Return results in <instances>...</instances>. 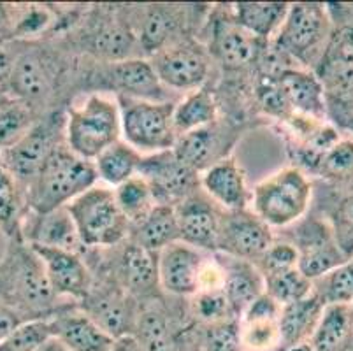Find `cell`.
I'll return each instance as SVG.
<instances>
[{
	"label": "cell",
	"instance_id": "603a6c76",
	"mask_svg": "<svg viewBox=\"0 0 353 351\" xmlns=\"http://www.w3.org/2000/svg\"><path fill=\"white\" fill-rule=\"evenodd\" d=\"M83 37H85L86 51L92 57L99 58L102 63L120 62L143 54L139 41L128 23L127 14L105 16L104 19L92 25Z\"/></svg>",
	"mask_w": 353,
	"mask_h": 351
},
{
	"label": "cell",
	"instance_id": "680465c9",
	"mask_svg": "<svg viewBox=\"0 0 353 351\" xmlns=\"http://www.w3.org/2000/svg\"><path fill=\"white\" fill-rule=\"evenodd\" d=\"M0 95H4V93H2V92H0Z\"/></svg>",
	"mask_w": 353,
	"mask_h": 351
},
{
	"label": "cell",
	"instance_id": "ee69618b",
	"mask_svg": "<svg viewBox=\"0 0 353 351\" xmlns=\"http://www.w3.org/2000/svg\"><path fill=\"white\" fill-rule=\"evenodd\" d=\"M199 346L202 351H245L241 343L239 320H223L206 325Z\"/></svg>",
	"mask_w": 353,
	"mask_h": 351
},
{
	"label": "cell",
	"instance_id": "ffe728a7",
	"mask_svg": "<svg viewBox=\"0 0 353 351\" xmlns=\"http://www.w3.org/2000/svg\"><path fill=\"white\" fill-rule=\"evenodd\" d=\"M236 132L229 123L216 120L206 127L179 135L172 146V153L185 166L202 174L213 163L229 157Z\"/></svg>",
	"mask_w": 353,
	"mask_h": 351
},
{
	"label": "cell",
	"instance_id": "4316f807",
	"mask_svg": "<svg viewBox=\"0 0 353 351\" xmlns=\"http://www.w3.org/2000/svg\"><path fill=\"white\" fill-rule=\"evenodd\" d=\"M201 190L223 211H243L252 205V190L245 172L230 157L201 174Z\"/></svg>",
	"mask_w": 353,
	"mask_h": 351
},
{
	"label": "cell",
	"instance_id": "f6af8a7d",
	"mask_svg": "<svg viewBox=\"0 0 353 351\" xmlns=\"http://www.w3.org/2000/svg\"><path fill=\"white\" fill-rule=\"evenodd\" d=\"M299 263V253L297 248L288 241H272L271 246L265 250V253L255 262L256 269L262 272L264 278L285 270L297 269Z\"/></svg>",
	"mask_w": 353,
	"mask_h": 351
},
{
	"label": "cell",
	"instance_id": "60d3db41",
	"mask_svg": "<svg viewBox=\"0 0 353 351\" xmlns=\"http://www.w3.org/2000/svg\"><path fill=\"white\" fill-rule=\"evenodd\" d=\"M265 294L271 295L280 305L292 304L306 299L313 292V281L306 278L299 269H290L264 278Z\"/></svg>",
	"mask_w": 353,
	"mask_h": 351
},
{
	"label": "cell",
	"instance_id": "2e32d148",
	"mask_svg": "<svg viewBox=\"0 0 353 351\" xmlns=\"http://www.w3.org/2000/svg\"><path fill=\"white\" fill-rule=\"evenodd\" d=\"M97 77L104 83V88L113 90L117 97L153 102H172L167 88L160 83L152 62L144 57L102 63L99 67Z\"/></svg>",
	"mask_w": 353,
	"mask_h": 351
},
{
	"label": "cell",
	"instance_id": "f546056e",
	"mask_svg": "<svg viewBox=\"0 0 353 351\" xmlns=\"http://www.w3.org/2000/svg\"><path fill=\"white\" fill-rule=\"evenodd\" d=\"M134 339L143 351H178L176 330L169 313L155 301L139 305Z\"/></svg>",
	"mask_w": 353,
	"mask_h": 351
},
{
	"label": "cell",
	"instance_id": "f5cc1de1",
	"mask_svg": "<svg viewBox=\"0 0 353 351\" xmlns=\"http://www.w3.org/2000/svg\"><path fill=\"white\" fill-rule=\"evenodd\" d=\"M111 351H143V350H141V346L137 344V341L134 339V336H127L114 341Z\"/></svg>",
	"mask_w": 353,
	"mask_h": 351
},
{
	"label": "cell",
	"instance_id": "7bdbcfd3",
	"mask_svg": "<svg viewBox=\"0 0 353 351\" xmlns=\"http://www.w3.org/2000/svg\"><path fill=\"white\" fill-rule=\"evenodd\" d=\"M316 172L334 181L353 179V141L345 139L334 144L320 160Z\"/></svg>",
	"mask_w": 353,
	"mask_h": 351
},
{
	"label": "cell",
	"instance_id": "f35d334b",
	"mask_svg": "<svg viewBox=\"0 0 353 351\" xmlns=\"http://www.w3.org/2000/svg\"><path fill=\"white\" fill-rule=\"evenodd\" d=\"M117 204L130 227L141 223L157 205L152 188L139 174L113 190Z\"/></svg>",
	"mask_w": 353,
	"mask_h": 351
},
{
	"label": "cell",
	"instance_id": "6f0895ef",
	"mask_svg": "<svg viewBox=\"0 0 353 351\" xmlns=\"http://www.w3.org/2000/svg\"><path fill=\"white\" fill-rule=\"evenodd\" d=\"M187 351H202V350H201V346H199V344H197V346L190 348V350H187Z\"/></svg>",
	"mask_w": 353,
	"mask_h": 351
},
{
	"label": "cell",
	"instance_id": "d6986e66",
	"mask_svg": "<svg viewBox=\"0 0 353 351\" xmlns=\"http://www.w3.org/2000/svg\"><path fill=\"white\" fill-rule=\"evenodd\" d=\"M223 212L202 190L192 193L187 201L176 205L179 241L201 251L216 253Z\"/></svg>",
	"mask_w": 353,
	"mask_h": 351
},
{
	"label": "cell",
	"instance_id": "277c9868",
	"mask_svg": "<svg viewBox=\"0 0 353 351\" xmlns=\"http://www.w3.org/2000/svg\"><path fill=\"white\" fill-rule=\"evenodd\" d=\"M67 211L85 250H111L130 236V223L109 186L97 183L74 199Z\"/></svg>",
	"mask_w": 353,
	"mask_h": 351
},
{
	"label": "cell",
	"instance_id": "5b68a950",
	"mask_svg": "<svg viewBox=\"0 0 353 351\" xmlns=\"http://www.w3.org/2000/svg\"><path fill=\"white\" fill-rule=\"evenodd\" d=\"M313 186L299 167H283L269 174L252 190V211L271 228L299 223L307 212Z\"/></svg>",
	"mask_w": 353,
	"mask_h": 351
},
{
	"label": "cell",
	"instance_id": "d4e9b609",
	"mask_svg": "<svg viewBox=\"0 0 353 351\" xmlns=\"http://www.w3.org/2000/svg\"><path fill=\"white\" fill-rule=\"evenodd\" d=\"M285 102L295 116L322 121L327 116V95L313 70L287 67L274 76Z\"/></svg>",
	"mask_w": 353,
	"mask_h": 351
},
{
	"label": "cell",
	"instance_id": "d590c367",
	"mask_svg": "<svg viewBox=\"0 0 353 351\" xmlns=\"http://www.w3.org/2000/svg\"><path fill=\"white\" fill-rule=\"evenodd\" d=\"M27 212L25 190L0 163V232L9 241H21V225Z\"/></svg>",
	"mask_w": 353,
	"mask_h": 351
},
{
	"label": "cell",
	"instance_id": "cb8c5ba5",
	"mask_svg": "<svg viewBox=\"0 0 353 351\" xmlns=\"http://www.w3.org/2000/svg\"><path fill=\"white\" fill-rule=\"evenodd\" d=\"M53 339L67 351H111L114 341L78 305H62L48 318Z\"/></svg>",
	"mask_w": 353,
	"mask_h": 351
},
{
	"label": "cell",
	"instance_id": "9a60e30c",
	"mask_svg": "<svg viewBox=\"0 0 353 351\" xmlns=\"http://www.w3.org/2000/svg\"><path fill=\"white\" fill-rule=\"evenodd\" d=\"M272 241L274 236L271 227L260 220L252 209L225 211L216 251L230 259L255 263L271 246Z\"/></svg>",
	"mask_w": 353,
	"mask_h": 351
},
{
	"label": "cell",
	"instance_id": "6da1fadb",
	"mask_svg": "<svg viewBox=\"0 0 353 351\" xmlns=\"http://www.w3.org/2000/svg\"><path fill=\"white\" fill-rule=\"evenodd\" d=\"M60 301L34 248L23 241H11L0 260V308L21 321L43 320L65 305Z\"/></svg>",
	"mask_w": 353,
	"mask_h": 351
},
{
	"label": "cell",
	"instance_id": "7dc6e473",
	"mask_svg": "<svg viewBox=\"0 0 353 351\" xmlns=\"http://www.w3.org/2000/svg\"><path fill=\"white\" fill-rule=\"evenodd\" d=\"M334 239L346 259L353 257V193L343 199L332 214Z\"/></svg>",
	"mask_w": 353,
	"mask_h": 351
},
{
	"label": "cell",
	"instance_id": "9f6ffc18",
	"mask_svg": "<svg viewBox=\"0 0 353 351\" xmlns=\"http://www.w3.org/2000/svg\"><path fill=\"white\" fill-rule=\"evenodd\" d=\"M332 104H353V88L352 92H350V95L346 97L345 101H339V102H332Z\"/></svg>",
	"mask_w": 353,
	"mask_h": 351
},
{
	"label": "cell",
	"instance_id": "30bf717a",
	"mask_svg": "<svg viewBox=\"0 0 353 351\" xmlns=\"http://www.w3.org/2000/svg\"><path fill=\"white\" fill-rule=\"evenodd\" d=\"M167 90L194 92L208 81L213 67L210 50L192 37L181 39L148 58Z\"/></svg>",
	"mask_w": 353,
	"mask_h": 351
},
{
	"label": "cell",
	"instance_id": "4dcf8cb0",
	"mask_svg": "<svg viewBox=\"0 0 353 351\" xmlns=\"http://www.w3.org/2000/svg\"><path fill=\"white\" fill-rule=\"evenodd\" d=\"M290 4L287 2H237L230 8V18L256 39L271 43L280 30Z\"/></svg>",
	"mask_w": 353,
	"mask_h": 351
},
{
	"label": "cell",
	"instance_id": "8992f818",
	"mask_svg": "<svg viewBox=\"0 0 353 351\" xmlns=\"http://www.w3.org/2000/svg\"><path fill=\"white\" fill-rule=\"evenodd\" d=\"M334 32L330 9L319 2L290 4L280 30L271 43L288 60L314 69Z\"/></svg>",
	"mask_w": 353,
	"mask_h": 351
},
{
	"label": "cell",
	"instance_id": "b9f144b4",
	"mask_svg": "<svg viewBox=\"0 0 353 351\" xmlns=\"http://www.w3.org/2000/svg\"><path fill=\"white\" fill-rule=\"evenodd\" d=\"M51 339L53 334L48 318L27 320L0 341V351H37Z\"/></svg>",
	"mask_w": 353,
	"mask_h": 351
},
{
	"label": "cell",
	"instance_id": "e575fe53",
	"mask_svg": "<svg viewBox=\"0 0 353 351\" xmlns=\"http://www.w3.org/2000/svg\"><path fill=\"white\" fill-rule=\"evenodd\" d=\"M216 120L218 102L213 92L206 88H199L185 93L176 102L174 112H172V128L176 132V139L179 135L206 127Z\"/></svg>",
	"mask_w": 353,
	"mask_h": 351
},
{
	"label": "cell",
	"instance_id": "ab89813d",
	"mask_svg": "<svg viewBox=\"0 0 353 351\" xmlns=\"http://www.w3.org/2000/svg\"><path fill=\"white\" fill-rule=\"evenodd\" d=\"M313 294L329 304H353V257L313 281Z\"/></svg>",
	"mask_w": 353,
	"mask_h": 351
},
{
	"label": "cell",
	"instance_id": "11a10c76",
	"mask_svg": "<svg viewBox=\"0 0 353 351\" xmlns=\"http://www.w3.org/2000/svg\"><path fill=\"white\" fill-rule=\"evenodd\" d=\"M9 243H11V241H9L8 237L2 234V232H0V260L4 259L6 251H8V248H9Z\"/></svg>",
	"mask_w": 353,
	"mask_h": 351
},
{
	"label": "cell",
	"instance_id": "8d00e7d4",
	"mask_svg": "<svg viewBox=\"0 0 353 351\" xmlns=\"http://www.w3.org/2000/svg\"><path fill=\"white\" fill-rule=\"evenodd\" d=\"M141 160H143V154L134 150L130 144L125 143L123 139H120L111 144L108 150L102 151L94 160V166L99 179L104 181L105 185L117 188L121 183L137 176Z\"/></svg>",
	"mask_w": 353,
	"mask_h": 351
},
{
	"label": "cell",
	"instance_id": "836d02e7",
	"mask_svg": "<svg viewBox=\"0 0 353 351\" xmlns=\"http://www.w3.org/2000/svg\"><path fill=\"white\" fill-rule=\"evenodd\" d=\"M134 243L141 244L153 253H160L165 246L179 241V227L176 208L159 205L144 218L141 223L130 227V236Z\"/></svg>",
	"mask_w": 353,
	"mask_h": 351
},
{
	"label": "cell",
	"instance_id": "bcb514c9",
	"mask_svg": "<svg viewBox=\"0 0 353 351\" xmlns=\"http://www.w3.org/2000/svg\"><path fill=\"white\" fill-rule=\"evenodd\" d=\"M192 309H194V317L199 318L204 325L223 320H236L221 292H199L194 295Z\"/></svg>",
	"mask_w": 353,
	"mask_h": 351
},
{
	"label": "cell",
	"instance_id": "52a82bcc",
	"mask_svg": "<svg viewBox=\"0 0 353 351\" xmlns=\"http://www.w3.org/2000/svg\"><path fill=\"white\" fill-rule=\"evenodd\" d=\"M121 118V139L146 154L172 150L176 132L172 128V112L176 102H153L141 99L117 97Z\"/></svg>",
	"mask_w": 353,
	"mask_h": 351
},
{
	"label": "cell",
	"instance_id": "1f68e13d",
	"mask_svg": "<svg viewBox=\"0 0 353 351\" xmlns=\"http://www.w3.org/2000/svg\"><path fill=\"white\" fill-rule=\"evenodd\" d=\"M323 302L311 292L306 299H301L292 304L281 305L280 334L281 348L292 344L310 343L314 328L319 325L323 313Z\"/></svg>",
	"mask_w": 353,
	"mask_h": 351
},
{
	"label": "cell",
	"instance_id": "3957f363",
	"mask_svg": "<svg viewBox=\"0 0 353 351\" xmlns=\"http://www.w3.org/2000/svg\"><path fill=\"white\" fill-rule=\"evenodd\" d=\"M65 144L74 154L94 162L111 144L121 139V118L117 97L90 93L67 111Z\"/></svg>",
	"mask_w": 353,
	"mask_h": 351
},
{
	"label": "cell",
	"instance_id": "d6a6232c",
	"mask_svg": "<svg viewBox=\"0 0 353 351\" xmlns=\"http://www.w3.org/2000/svg\"><path fill=\"white\" fill-rule=\"evenodd\" d=\"M353 341V304L323 308L310 344L314 351H345Z\"/></svg>",
	"mask_w": 353,
	"mask_h": 351
},
{
	"label": "cell",
	"instance_id": "f907efd6",
	"mask_svg": "<svg viewBox=\"0 0 353 351\" xmlns=\"http://www.w3.org/2000/svg\"><path fill=\"white\" fill-rule=\"evenodd\" d=\"M336 111V118L343 127H346L348 130L353 132V104H332V102H327V112Z\"/></svg>",
	"mask_w": 353,
	"mask_h": 351
},
{
	"label": "cell",
	"instance_id": "9c48e42d",
	"mask_svg": "<svg viewBox=\"0 0 353 351\" xmlns=\"http://www.w3.org/2000/svg\"><path fill=\"white\" fill-rule=\"evenodd\" d=\"M65 118L46 112L16 144L0 151V163L27 190L59 144L65 143Z\"/></svg>",
	"mask_w": 353,
	"mask_h": 351
},
{
	"label": "cell",
	"instance_id": "44dd1931",
	"mask_svg": "<svg viewBox=\"0 0 353 351\" xmlns=\"http://www.w3.org/2000/svg\"><path fill=\"white\" fill-rule=\"evenodd\" d=\"M204 260V251L181 241L163 248L159 253L160 290L174 297H194L199 290V274Z\"/></svg>",
	"mask_w": 353,
	"mask_h": 351
},
{
	"label": "cell",
	"instance_id": "83f0119b",
	"mask_svg": "<svg viewBox=\"0 0 353 351\" xmlns=\"http://www.w3.org/2000/svg\"><path fill=\"white\" fill-rule=\"evenodd\" d=\"M21 241L30 246L59 248L74 253L85 251L67 208L54 209L43 214L28 211L21 225Z\"/></svg>",
	"mask_w": 353,
	"mask_h": 351
},
{
	"label": "cell",
	"instance_id": "f1b7e54d",
	"mask_svg": "<svg viewBox=\"0 0 353 351\" xmlns=\"http://www.w3.org/2000/svg\"><path fill=\"white\" fill-rule=\"evenodd\" d=\"M221 265L225 270L221 294L229 304L232 317L239 320L245 309L265 292L264 276L255 263L246 260L225 257V262H221Z\"/></svg>",
	"mask_w": 353,
	"mask_h": 351
},
{
	"label": "cell",
	"instance_id": "74e56055",
	"mask_svg": "<svg viewBox=\"0 0 353 351\" xmlns=\"http://www.w3.org/2000/svg\"><path fill=\"white\" fill-rule=\"evenodd\" d=\"M41 114L27 102L12 97L0 95V151L8 150L37 123Z\"/></svg>",
	"mask_w": 353,
	"mask_h": 351
},
{
	"label": "cell",
	"instance_id": "5bb4252c",
	"mask_svg": "<svg viewBox=\"0 0 353 351\" xmlns=\"http://www.w3.org/2000/svg\"><path fill=\"white\" fill-rule=\"evenodd\" d=\"M113 250L109 279L120 285L137 301L155 299L159 285V253L146 250L132 239L123 241Z\"/></svg>",
	"mask_w": 353,
	"mask_h": 351
},
{
	"label": "cell",
	"instance_id": "e0dca14e",
	"mask_svg": "<svg viewBox=\"0 0 353 351\" xmlns=\"http://www.w3.org/2000/svg\"><path fill=\"white\" fill-rule=\"evenodd\" d=\"M292 244L297 248L299 253L297 269L310 281L322 278L323 274L348 260L336 244L330 225L319 220H306L299 223Z\"/></svg>",
	"mask_w": 353,
	"mask_h": 351
},
{
	"label": "cell",
	"instance_id": "ac0fdd59",
	"mask_svg": "<svg viewBox=\"0 0 353 351\" xmlns=\"http://www.w3.org/2000/svg\"><path fill=\"white\" fill-rule=\"evenodd\" d=\"M32 248L43 260L48 279L53 286L54 294L62 301L72 299L78 304L94 288L95 274L88 262L83 259V253L59 250V248Z\"/></svg>",
	"mask_w": 353,
	"mask_h": 351
},
{
	"label": "cell",
	"instance_id": "ba28073f",
	"mask_svg": "<svg viewBox=\"0 0 353 351\" xmlns=\"http://www.w3.org/2000/svg\"><path fill=\"white\" fill-rule=\"evenodd\" d=\"M18 43L14 67L9 79L8 93L27 102L30 108L44 116V106H50L57 95L59 85V66L57 57L43 48L37 41Z\"/></svg>",
	"mask_w": 353,
	"mask_h": 351
},
{
	"label": "cell",
	"instance_id": "816d5d0a",
	"mask_svg": "<svg viewBox=\"0 0 353 351\" xmlns=\"http://www.w3.org/2000/svg\"><path fill=\"white\" fill-rule=\"evenodd\" d=\"M21 323V320L16 314H12L8 309L0 308V341L4 339L11 330H14L18 325Z\"/></svg>",
	"mask_w": 353,
	"mask_h": 351
},
{
	"label": "cell",
	"instance_id": "7a4b0ae2",
	"mask_svg": "<svg viewBox=\"0 0 353 351\" xmlns=\"http://www.w3.org/2000/svg\"><path fill=\"white\" fill-rule=\"evenodd\" d=\"M97 181L94 162L74 154L65 143L59 144L25 190L28 211L43 214L67 208Z\"/></svg>",
	"mask_w": 353,
	"mask_h": 351
},
{
	"label": "cell",
	"instance_id": "c3c4849f",
	"mask_svg": "<svg viewBox=\"0 0 353 351\" xmlns=\"http://www.w3.org/2000/svg\"><path fill=\"white\" fill-rule=\"evenodd\" d=\"M16 53H18V43L0 44V92L8 93L9 79H11L12 67H14Z\"/></svg>",
	"mask_w": 353,
	"mask_h": 351
},
{
	"label": "cell",
	"instance_id": "7402d4cb",
	"mask_svg": "<svg viewBox=\"0 0 353 351\" xmlns=\"http://www.w3.org/2000/svg\"><path fill=\"white\" fill-rule=\"evenodd\" d=\"M268 43L241 28L229 16L227 21H218L213 30L210 53L229 72H243L259 66Z\"/></svg>",
	"mask_w": 353,
	"mask_h": 351
},
{
	"label": "cell",
	"instance_id": "db71d44e",
	"mask_svg": "<svg viewBox=\"0 0 353 351\" xmlns=\"http://www.w3.org/2000/svg\"><path fill=\"white\" fill-rule=\"evenodd\" d=\"M280 351H314L310 343H301V344H292V346L280 348Z\"/></svg>",
	"mask_w": 353,
	"mask_h": 351
},
{
	"label": "cell",
	"instance_id": "484cf974",
	"mask_svg": "<svg viewBox=\"0 0 353 351\" xmlns=\"http://www.w3.org/2000/svg\"><path fill=\"white\" fill-rule=\"evenodd\" d=\"M281 305L264 292L239 318L241 343L245 351H274L281 348Z\"/></svg>",
	"mask_w": 353,
	"mask_h": 351
},
{
	"label": "cell",
	"instance_id": "681fc988",
	"mask_svg": "<svg viewBox=\"0 0 353 351\" xmlns=\"http://www.w3.org/2000/svg\"><path fill=\"white\" fill-rule=\"evenodd\" d=\"M16 23V4L0 2V44L12 43Z\"/></svg>",
	"mask_w": 353,
	"mask_h": 351
},
{
	"label": "cell",
	"instance_id": "7c38bea8",
	"mask_svg": "<svg viewBox=\"0 0 353 351\" xmlns=\"http://www.w3.org/2000/svg\"><path fill=\"white\" fill-rule=\"evenodd\" d=\"M76 305L105 334L113 339H121L134 334L141 302L108 278V281L102 283L95 279L94 288Z\"/></svg>",
	"mask_w": 353,
	"mask_h": 351
},
{
	"label": "cell",
	"instance_id": "4fadbf2b",
	"mask_svg": "<svg viewBox=\"0 0 353 351\" xmlns=\"http://www.w3.org/2000/svg\"><path fill=\"white\" fill-rule=\"evenodd\" d=\"M137 174L152 188L159 205L176 208L201 190V174L178 160L172 150L143 157Z\"/></svg>",
	"mask_w": 353,
	"mask_h": 351
},
{
	"label": "cell",
	"instance_id": "8fae6325",
	"mask_svg": "<svg viewBox=\"0 0 353 351\" xmlns=\"http://www.w3.org/2000/svg\"><path fill=\"white\" fill-rule=\"evenodd\" d=\"M192 6L150 4L137 6L136 9H125L128 23L132 27L143 54L153 57L163 48L178 43L185 35L188 25V12Z\"/></svg>",
	"mask_w": 353,
	"mask_h": 351
}]
</instances>
